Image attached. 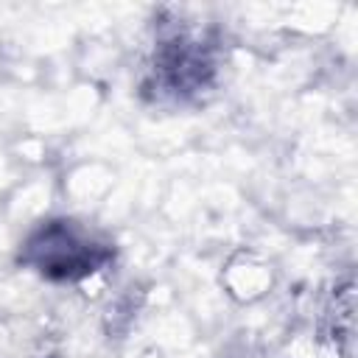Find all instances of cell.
Returning <instances> with one entry per match:
<instances>
[{
    "mask_svg": "<svg viewBox=\"0 0 358 358\" xmlns=\"http://www.w3.org/2000/svg\"><path fill=\"white\" fill-rule=\"evenodd\" d=\"M22 260L36 266L45 277L78 280L101 268L109 260V249L92 243L70 221H50L25 243Z\"/></svg>",
    "mask_w": 358,
    "mask_h": 358,
    "instance_id": "cell-1",
    "label": "cell"
}]
</instances>
